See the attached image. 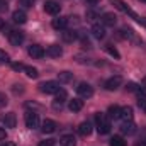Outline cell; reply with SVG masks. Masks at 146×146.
<instances>
[{
  "label": "cell",
  "mask_w": 146,
  "mask_h": 146,
  "mask_svg": "<svg viewBox=\"0 0 146 146\" xmlns=\"http://www.w3.org/2000/svg\"><path fill=\"white\" fill-rule=\"evenodd\" d=\"M95 121H97V131L100 134H107L110 131V119L107 117V114H95Z\"/></svg>",
  "instance_id": "1"
},
{
  "label": "cell",
  "mask_w": 146,
  "mask_h": 146,
  "mask_svg": "<svg viewBox=\"0 0 146 146\" xmlns=\"http://www.w3.org/2000/svg\"><path fill=\"white\" fill-rule=\"evenodd\" d=\"M39 90H41L42 94H48V95L56 94V92L60 90V82H54V80L44 82V83H41V85H39Z\"/></svg>",
  "instance_id": "2"
},
{
  "label": "cell",
  "mask_w": 146,
  "mask_h": 146,
  "mask_svg": "<svg viewBox=\"0 0 146 146\" xmlns=\"http://www.w3.org/2000/svg\"><path fill=\"white\" fill-rule=\"evenodd\" d=\"M76 92H78V95L82 97V99H90L92 95H94V87L90 85V83H80L78 87H76Z\"/></svg>",
  "instance_id": "3"
},
{
  "label": "cell",
  "mask_w": 146,
  "mask_h": 146,
  "mask_svg": "<svg viewBox=\"0 0 146 146\" xmlns=\"http://www.w3.org/2000/svg\"><path fill=\"white\" fill-rule=\"evenodd\" d=\"M60 10H61V5H60L58 2H54V0H46V3H44V12H46V14L56 15V14H60Z\"/></svg>",
  "instance_id": "4"
},
{
  "label": "cell",
  "mask_w": 146,
  "mask_h": 146,
  "mask_svg": "<svg viewBox=\"0 0 146 146\" xmlns=\"http://www.w3.org/2000/svg\"><path fill=\"white\" fill-rule=\"evenodd\" d=\"M24 119H26V126H27L29 129L39 127V115H37L36 112H27Z\"/></svg>",
  "instance_id": "5"
},
{
  "label": "cell",
  "mask_w": 146,
  "mask_h": 146,
  "mask_svg": "<svg viewBox=\"0 0 146 146\" xmlns=\"http://www.w3.org/2000/svg\"><path fill=\"white\" fill-rule=\"evenodd\" d=\"M9 41L12 46H21L24 42V33L22 31H10L9 33Z\"/></svg>",
  "instance_id": "6"
},
{
  "label": "cell",
  "mask_w": 146,
  "mask_h": 146,
  "mask_svg": "<svg viewBox=\"0 0 146 146\" xmlns=\"http://www.w3.org/2000/svg\"><path fill=\"white\" fill-rule=\"evenodd\" d=\"M121 83H122V76L121 75H114V76H110L109 80L106 82V88L107 90H117L119 87H121Z\"/></svg>",
  "instance_id": "7"
},
{
  "label": "cell",
  "mask_w": 146,
  "mask_h": 146,
  "mask_svg": "<svg viewBox=\"0 0 146 146\" xmlns=\"http://www.w3.org/2000/svg\"><path fill=\"white\" fill-rule=\"evenodd\" d=\"M41 131H42L44 134H53V133L56 131V122L51 121V119H44V121L41 122Z\"/></svg>",
  "instance_id": "8"
},
{
  "label": "cell",
  "mask_w": 146,
  "mask_h": 146,
  "mask_svg": "<svg viewBox=\"0 0 146 146\" xmlns=\"http://www.w3.org/2000/svg\"><path fill=\"white\" fill-rule=\"evenodd\" d=\"M27 53H29V56H33V58H42L44 56V49H42V46H39V44H31L29 48H27Z\"/></svg>",
  "instance_id": "9"
},
{
  "label": "cell",
  "mask_w": 146,
  "mask_h": 146,
  "mask_svg": "<svg viewBox=\"0 0 146 146\" xmlns=\"http://www.w3.org/2000/svg\"><path fill=\"white\" fill-rule=\"evenodd\" d=\"M121 133L122 134H134L136 133V124L133 122V121H122V124H121Z\"/></svg>",
  "instance_id": "10"
},
{
  "label": "cell",
  "mask_w": 146,
  "mask_h": 146,
  "mask_svg": "<svg viewBox=\"0 0 146 146\" xmlns=\"http://www.w3.org/2000/svg\"><path fill=\"white\" fill-rule=\"evenodd\" d=\"M51 26L58 31H65L66 26H68V17H56V19H53Z\"/></svg>",
  "instance_id": "11"
},
{
  "label": "cell",
  "mask_w": 146,
  "mask_h": 146,
  "mask_svg": "<svg viewBox=\"0 0 146 146\" xmlns=\"http://www.w3.org/2000/svg\"><path fill=\"white\" fill-rule=\"evenodd\" d=\"M92 36L95 39H104L106 37V27L104 24H94L92 26Z\"/></svg>",
  "instance_id": "12"
},
{
  "label": "cell",
  "mask_w": 146,
  "mask_h": 146,
  "mask_svg": "<svg viewBox=\"0 0 146 146\" xmlns=\"http://www.w3.org/2000/svg\"><path fill=\"white\" fill-rule=\"evenodd\" d=\"M46 54L51 56V58H60V56L63 54V49H61V46H58V44H51V46H48Z\"/></svg>",
  "instance_id": "13"
},
{
  "label": "cell",
  "mask_w": 146,
  "mask_h": 146,
  "mask_svg": "<svg viewBox=\"0 0 146 146\" xmlns=\"http://www.w3.org/2000/svg\"><path fill=\"white\" fill-rule=\"evenodd\" d=\"M12 19H14V22H17V24H24V22L27 21V14H26L24 10H14Z\"/></svg>",
  "instance_id": "14"
},
{
  "label": "cell",
  "mask_w": 146,
  "mask_h": 146,
  "mask_svg": "<svg viewBox=\"0 0 146 146\" xmlns=\"http://www.w3.org/2000/svg\"><path fill=\"white\" fill-rule=\"evenodd\" d=\"M3 124H5V127H15V124H17L15 114H14V112L5 114V115H3Z\"/></svg>",
  "instance_id": "15"
},
{
  "label": "cell",
  "mask_w": 146,
  "mask_h": 146,
  "mask_svg": "<svg viewBox=\"0 0 146 146\" xmlns=\"http://www.w3.org/2000/svg\"><path fill=\"white\" fill-rule=\"evenodd\" d=\"M78 133H80L82 136H90V134H92V122H88V121L82 122V124L78 126Z\"/></svg>",
  "instance_id": "16"
},
{
  "label": "cell",
  "mask_w": 146,
  "mask_h": 146,
  "mask_svg": "<svg viewBox=\"0 0 146 146\" xmlns=\"http://www.w3.org/2000/svg\"><path fill=\"white\" fill-rule=\"evenodd\" d=\"M68 109L72 110V112H80V110L83 109V100L82 99H73L68 102Z\"/></svg>",
  "instance_id": "17"
},
{
  "label": "cell",
  "mask_w": 146,
  "mask_h": 146,
  "mask_svg": "<svg viewBox=\"0 0 146 146\" xmlns=\"http://www.w3.org/2000/svg\"><path fill=\"white\" fill-rule=\"evenodd\" d=\"M122 121H133V107L131 106H126V107H121V117Z\"/></svg>",
  "instance_id": "18"
},
{
  "label": "cell",
  "mask_w": 146,
  "mask_h": 146,
  "mask_svg": "<svg viewBox=\"0 0 146 146\" xmlns=\"http://www.w3.org/2000/svg\"><path fill=\"white\" fill-rule=\"evenodd\" d=\"M115 22H117L115 14L107 12V14H104V15H102V24H104V26H115Z\"/></svg>",
  "instance_id": "19"
},
{
  "label": "cell",
  "mask_w": 146,
  "mask_h": 146,
  "mask_svg": "<svg viewBox=\"0 0 146 146\" xmlns=\"http://www.w3.org/2000/svg\"><path fill=\"white\" fill-rule=\"evenodd\" d=\"M60 143H61V146H76V139L73 134H65L60 138Z\"/></svg>",
  "instance_id": "20"
},
{
  "label": "cell",
  "mask_w": 146,
  "mask_h": 146,
  "mask_svg": "<svg viewBox=\"0 0 146 146\" xmlns=\"http://www.w3.org/2000/svg\"><path fill=\"white\" fill-rule=\"evenodd\" d=\"M61 36H63V41H65V42H73V41H76L78 33H75L73 29H68V31H63Z\"/></svg>",
  "instance_id": "21"
},
{
  "label": "cell",
  "mask_w": 146,
  "mask_h": 146,
  "mask_svg": "<svg viewBox=\"0 0 146 146\" xmlns=\"http://www.w3.org/2000/svg\"><path fill=\"white\" fill-rule=\"evenodd\" d=\"M107 117H109V119H119V117H121V107L110 106L109 112H107Z\"/></svg>",
  "instance_id": "22"
},
{
  "label": "cell",
  "mask_w": 146,
  "mask_h": 146,
  "mask_svg": "<svg viewBox=\"0 0 146 146\" xmlns=\"http://www.w3.org/2000/svg\"><path fill=\"white\" fill-rule=\"evenodd\" d=\"M73 78V73L70 72H60L58 73V82L60 83H68V82H72Z\"/></svg>",
  "instance_id": "23"
},
{
  "label": "cell",
  "mask_w": 146,
  "mask_h": 146,
  "mask_svg": "<svg viewBox=\"0 0 146 146\" xmlns=\"http://www.w3.org/2000/svg\"><path fill=\"white\" fill-rule=\"evenodd\" d=\"M54 95H56L54 102H58V104H63V102H65V100L68 99V94H66V90H63V88H60V90H58V92H56Z\"/></svg>",
  "instance_id": "24"
},
{
  "label": "cell",
  "mask_w": 146,
  "mask_h": 146,
  "mask_svg": "<svg viewBox=\"0 0 146 146\" xmlns=\"http://www.w3.org/2000/svg\"><path fill=\"white\" fill-rule=\"evenodd\" d=\"M138 106H139L141 110L146 112V94L145 92H139V90H138Z\"/></svg>",
  "instance_id": "25"
},
{
  "label": "cell",
  "mask_w": 146,
  "mask_h": 146,
  "mask_svg": "<svg viewBox=\"0 0 146 146\" xmlns=\"http://www.w3.org/2000/svg\"><path fill=\"white\" fill-rule=\"evenodd\" d=\"M24 72H26V75L29 78H37L39 76V72H37V68H34V66H26Z\"/></svg>",
  "instance_id": "26"
},
{
  "label": "cell",
  "mask_w": 146,
  "mask_h": 146,
  "mask_svg": "<svg viewBox=\"0 0 146 146\" xmlns=\"http://www.w3.org/2000/svg\"><path fill=\"white\" fill-rule=\"evenodd\" d=\"M106 51L109 53L110 56H114L115 60H119V58H121V54H119V51H117V49H115V48H114L112 44H106Z\"/></svg>",
  "instance_id": "27"
},
{
  "label": "cell",
  "mask_w": 146,
  "mask_h": 146,
  "mask_svg": "<svg viewBox=\"0 0 146 146\" xmlns=\"http://www.w3.org/2000/svg\"><path fill=\"white\" fill-rule=\"evenodd\" d=\"M110 146H126V141L121 138V136H114L112 139H110Z\"/></svg>",
  "instance_id": "28"
},
{
  "label": "cell",
  "mask_w": 146,
  "mask_h": 146,
  "mask_svg": "<svg viewBox=\"0 0 146 146\" xmlns=\"http://www.w3.org/2000/svg\"><path fill=\"white\" fill-rule=\"evenodd\" d=\"M7 61H9V54L0 49V65H3V63H7Z\"/></svg>",
  "instance_id": "29"
},
{
  "label": "cell",
  "mask_w": 146,
  "mask_h": 146,
  "mask_svg": "<svg viewBox=\"0 0 146 146\" xmlns=\"http://www.w3.org/2000/svg\"><path fill=\"white\" fill-rule=\"evenodd\" d=\"M126 90H129V92H138V90H139V87H138L136 83H133V82H131V83H127Z\"/></svg>",
  "instance_id": "30"
},
{
  "label": "cell",
  "mask_w": 146,
  "mask_h": 146,
  "mask_svg": "<svg viewBox=\"0 0 146 146\" xmlns=\"http://www.w3.org/2000/svg\"><path fill=\"white\" fill-rule=\"evenodd\" d=\"M56 145V139H46V141H41L39 146H54Z\"/></svg>",
  "instance_id": "31"
},
{
  "label": "cell",
  "mask_w": 146,
  "mask_h": 146,
  "mask_svg": "<svg viewBox=\"0 0 146 146\" xmlns=\"http://www.w3.org/2000/svg\"><path fill=\"white\" fill-rule=\"evenodd\" d=\"M21 5H22V7H26V9H29V7H33V5H34V0H21Z\"/></svg>",
  "instance_id": "32"
},
{
  "label": "cell",
  "mask_w": 146,
  "mask_h": 146,
  "mask_svg": "<svg viewBox=\"0 0 146 146\" xmlns=\"http://www.w3.org/2000/svg\"><path fill=\"white\" fill-rule=\"evenodd\" d=\"M95 19H97V14L94 10H88L87 12V21H95Z\"/></svg>",
  "instance_id": "33"
},
{
  "label": "cell",
  "mask_w": 146,
  "mask_h": 146,
  "mask_svg": "<svg viewBox=\"0 0 146 146\" xmlns=\"http://www.w3.org/2000/svg\"><path fill=\"white\" fill-rule=\"evenodd\" d=\"M7 102H9V100H7V97H5L3 94H0V107H5V106H7Z\"/></svg>",
  "instance_id": "34"
},
{
  "label": "cell",
  "mask_w": 146,
  "mask_h": 146,
  "mask_svg": "<svg viewBox=\"0 0 146 146\" xmlns=\"http://www.w3.org/2000/svg\"><path fill=\"white\" fill-rule=\"evenodd\" d=\"M78 19H80L78 15H73V17H68V24H78V22H80Z\"/></svg>",
  "instance_id": "35"
},
{
  "label": "cell",
  "mask_w": 146,
  "mask_h": 146,
  "mask_svg": "<svg viewBox=\"0 0 146 146\" xmlns=\"http://www.w3.org/2000/svg\"><path fill=\"white\" fill-rule=\"evenodd\" d=\"M14 92H15V94H22V92H24L22 85H21V83H19V85H14Z\"/></svg>",
  "instance_id": "36"
},
{
  "label": "cell",
  "mask_w": 146,
  "mask_h": 146,
  "mask_svg": "<svg viewBox=\"0 0 146 146\" xmlns=\"http://www.w3.org/2000/svg\"><path fill=\"white\" fill-rule=\"evenodd\" d=\"M12 68H14V70H17V72H19V70H24V68H26V66H24V65H21V63H14V65H12Z\"/></svg>",
  "instance_id": "37"
},
{
  "label": "cell",
  "mask_w": 146,
  "mask_h": 146,
  "mask_svg": "<svg viewBox=\"0 0 146 146\" xmlns=\"http://www.w3.org/2000/svg\"><path fill=\"white\" fill-rule=\"evenodd\" d=\"M5 138H7V131H5L3 127H0V141H2V139H5Z\"/></svg>",
  "instance_id": "38"
},
{
  "label": "cell",
  "mask_w": 146,
  "mask_h": 146,
  "mask_svg": "<svg viewBox=\"0 0 146 146\" xmlns=\"http://www.w3.org/2000/svg\"><path fill=\"white\" fill-rule=\"evenodd\" d=\"M138 24H141L143 27H146V17H141V19L138 21Z\"/></svg>",
  "instance_id": "39"
},
{
  "label": "cell",
  "mask_w": 146,
  "mask_h": 146,
  "mask_svg": "<svg viewBox=\"0 0 146 146\" xmlns=\"http://www.w3.org/2000/svg\"><path fill=\"white\" fill-rule=\"evenodd\" d=\"M0 146H15V143H12V141H3Z\"/></svg>",
  "instance_id": "40"
},
{
  "label": "cell",
  "mask_w": 146,
  "mask_h": 146,
  "mask_svg": "<svg viewBox=\"0 0 146 146\" xmlns=\"http://www.w3.org/2000/svg\"><path fill=\"white\" fill-rule=\"evenodd\" d=\"M141 87H143V88L146 90V76L143 78V80H141Z\"/></svg>",
  "instance_id": "41"
},
{
  "label": "cell",
  "mask_w": 146,
  "mask_h": 146,
  "mask_svg": "<svg viewBox=\"0 0 146 146\" xmlns=\"http://www.w3.org/2000/svg\"><path fill=\"white\" fill-rule=\"evenodd\" d=\"M3 9H7V5H5V3H3L2 0H0V10H3Z\"/></svg>",
  "instance_id": "42"
},
{
  "label": "cell",
  "mask_w": 146,
  "mask_h": 146,
  "mask_svg": "<svg viewBox=\"0 0 146 146\" xmlns=\"http://www.w3.org/2000/svg\"><path fill=\"white\" fill-rule=\"evenodd\" d=\"M0 29H3V19H0Z\"/></svg>",
  "instance_id": "43"
},
{
  "label": "cell",
  "mask_w": 146,
  "mask_h": 146,
  "mask_svg": "<svg viewBox=\"0 0 146 146\" xmlns=\"http://www.w3.org/2000/svg\"><path fill=\"white\" fill-rule=\"evenodd\" d=\"M87 2H88V3H97L99 0H87Z\"/></svg>",
  "instance_id": "44"
},
{
  "label": "cell",
  "mask_w": 146,
  "mask_h": 146,
  "mask_svg": "<svg viewBox=\"0 0 146 146\" xmlns=\"http://www.w3.org/2000/svg\"><path fill=\"white\" fill-rule=\"evenodd\" d=\"M136 146H145V143H138Z\"/></svg>",
  "instance_id": "45"
},
{
  "label": "cell",
  "mask_w": 146,
  "mask_h": 146,
  "mask_svg": "<svg viewBox=\"0 0 146 146\" xmlns=\"http://www.w3.org/2000/svg\"><path fill=\"white\" fill-rule=\"evenodd\" d=\"M143 143H145V146H146V138H145V141H143Z\"/></svg>",
  "instance_id": "46"
},
{
  "label": "cell",
  "mask_w": 146,
  "mask_h": 146,
  "mask_svg": "<svg viewBox=\"0 0 146 146\" xmlns=\"http://www.w3.org/2000/svg\"><path fill=\"white\" fill-rule=\"evenodd\" d=\"M139 2H146V0H139Z\"/></svg>",
  "instance_id": "47"
}]
</instances>
